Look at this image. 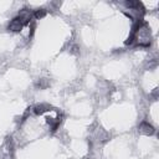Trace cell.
I'll return each instance as SVG.
<instances>
[{"instance_id":"cell-2","label":"cell","mask_w":159,"mask_h":159,"mask_svg":"<svg viewBox=\"0 0 159 159\" xmlns=\"http://www.w3.org/2000/svg\"><path fill=\"white\" fill-rule=\"evenodd\" d=\"M24 22L16 16L15 19H12L10 22H9V25H7V30L9 31H11V32H20L22 29H24Z\"/></svg>"},{"instance_id":"cell-3","label":"cell","mask_w":159,"mask_h":159,"mask_svg":"<svg viewBox=\"0 0 159 159\" xmlns=\"http://www.w3.org/2000/svg\"><path fill=\"white\" fill-rule=\"evenodd\" d=\"M139 132L142 134H145V135H153L155 129L152 124H149L148 122H142L140 125H139Z\"/></svg>"},{"instance_id":"cell-1","label":"cell","mask_w":159,"mask_h":159,"mask_svg":"<svg viewBox=\"0 0 159 159\" xmlns=\"http://www.w3.org/2000/svg\"><path fill=\"white\" fill-rule=\"evenodd\" d=\"M133 34L135 36V42L134 43H137V46H140V47H149L150 46V43H152L150 27L145 21H143L142 25L138 27V30Z\"/></svg>"},{"instance_id":"cell-5","label":"cell","mask_w":159,"mask_h":159,"mask_svg":"<svg viewBox=\"0 0 159 159\" xmlns=\"http://www.w3.org/2000/svg\"><path fill=\"white\" fill-rule=\"evenodd\" d=\"M32 15H34V19H42L45 15H46V10L45 9H37V10H35L34 12H32Z\"/></svg>"},{"instance_id":"cell-4","label":"cell","mask_w":159,"mask_h":159,"mask_svg":"<svg viewBox=\"0 0 159 159\" xmlns=\"http://www.w3.org/2000/svg\"><path fill=\"white\" fill-rule=\"evenodd\" d=\"M50 106L48 104H46V103H41V104H37V106H35L34 107V113L36 114V116H40V114H43L45 112H47V111H50Z\"/></svg>"}]
</instances>
